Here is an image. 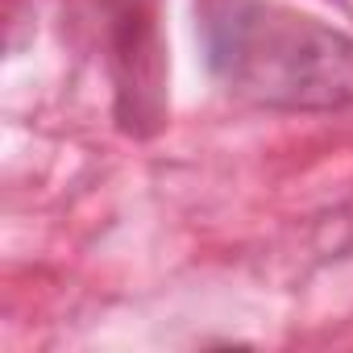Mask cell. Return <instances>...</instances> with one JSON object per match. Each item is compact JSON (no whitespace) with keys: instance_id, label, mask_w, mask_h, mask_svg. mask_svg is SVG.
Instances as JSON below:
<instances>
[{"instance_id":"6da1fadb","label":"cell","mask_w":353,"mask_h":353,"mask_svg":"<svg viewBox=\"0 0 353 353\" xmlns=\"http://www.w3.org/2000/svg\"><path fill=\"white\" fill-rule=\"evenodd\" d=\"M204 42L216 79L270 108H336L353 100V38L262 0H208Z\"/></svg>"}]
</instances>
